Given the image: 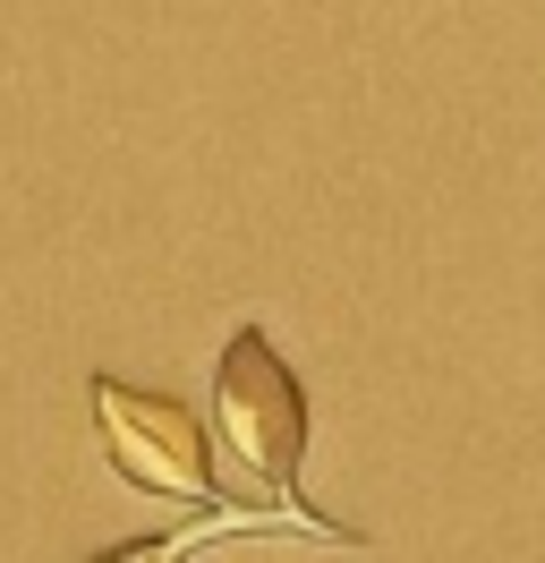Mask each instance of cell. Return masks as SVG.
Returning a JSON list of instances; mask_svg holds the SVG:
<instances>
[{"instance_id":"1","label":"cell","mask_w":545,"mask_h":563,"mask_svg":"<svg viewBox=\"0 0 545 563\" xmlns=\"http://www.w3.org/2000/svg\"><path fill=\"white\" fill-rule=\"evenodd\" d=\"M213 427L222 444L247 461V478L307 529V538H333V521L299 512V461H307V385L299 367L272 351L265 324H238L222 367H213Z\"/></svg>"},{"instance_id":"2","label":"cell","mask_w":545,"mask_h":563,"mask_svg":"<svg viewBox=\"0 0 545 563\" xmlns=\"http://www.w3.org/2000/svg\"><path fill=\"white\" fill-rule=\"evenodd\" d=\"M94 427L111 470L145 495H170V504H213V453H204V419L170 393H136L120 376H94Z\"/></svg>"},{"instance_id":"3","label":"cell","mask_w":545,"mask_h":563,"mask_svg":"<svg viewBox=\"0 0 545 563\" xmlns=\"http://www.w3.org/2000/svg\"><path fill=\"white\" fill-rule=\"evenodd\" d=\"M222 529H265V521H256V512H204V521L163 529V538H129V547H102L94 563H188L204 538H222Z\"/></svg>"}]
</instances>
